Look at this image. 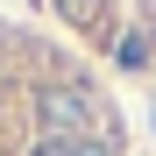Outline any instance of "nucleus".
<instances>
[{
	"mask_svg": "<svg viewBox=\"0 0 156 156\" xmlns=\"http://www.w3.org/2000/svg\"><path fill=\"white\" fill-rule=\"evenodd\" d=\"M36 156H114V149H107V142H50V135H43Z\"/></svg>",
	"mask_w": 156,
	"mask_h": 156,
	"instance_id": "obj_2",
	"label": "nucleus"
},
{
	"mask_svg": "<svg viewBox=\"0 0 156 156\" xmlns=\"http://www.w3.org/2000/svg\"><path fill=\"white\" fill-rule=\"evenodd\" d=\"M36 114H43V135L50 142H107L114 149V114L99 107L85 85H43Z\"/></svg>",
	"mask_w": 156,
	"mask_h": 156,
	"instance_id": "obj_1",
	"label": "nucleus"
}]
</instances>
